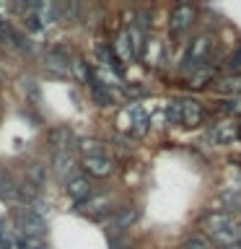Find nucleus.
<instances>
[{"instance_id": "obj_15", "label": "nucleus", "mask_w": 241, "mask_h": 249, "mask_svg": "<svg viewBox=\"0 0 241 249\" xmlns=\"http://www.w3.org/2000/svg\"><path fill=\"white\" fill-rule=\"evenodd\" d=\"M96 54H99V60L104 62L106 68H114V70H120V57H117V52L112 50V47H106V44H99L96 47Z\"/></svg>"}, {"instance_id": "obj_1", "label": "nucleus", "mask_w": 241, "mask_h": 249, "mask_svg": "<svg viewBox=\"0 0 241 249\" xmlns=\"http://www.w3.org/2000/svg\"><path fill=\"white\" fill-rule=\"evenodd\" d=\"M13 218H16V229H18L23 236H42L44 229H47L44 215H39L36 210H31V208H18Z\"/></svg>"}, {"instance_id": "obj_3", "label": "nucleus", "mask_w": 241, "mask_h": 249, "mask_svg": "<svg viewBox=\"0 0 241 249\" xmlns=\"http://www.w3.org/2000/svg\"><path fill=\"white\" fill-rule=\"evenodd\" d=\"M179 114H182L179 124H187V127H194V124H200L205 120V109L197 101H179Z\"/></svg>"}, {"instance_id": "obj_18", "label": "nucleus", "mask_w": 241, "mask_h": 249, "mask_svg": "<svg viewBox=\"0 0 241 249\" xmlns=\"http://www.w3.org/2000/svg\"><path fill=\"white\" fill-rule=\"evenodd\" d=\"M29 177H31V184L39 190V187L44 184V179H47V166H42V163H31V166H29Z\"/></svg>"}, {"instance_id": "obj_17", "label": "nucleus", "mask_w": 241, "mask_h": 249, "mask_svg": "<svg viewBox=\"0 0 241 249\" xmlns=\"http://www.w3.org/2000/svg\"><path fill=\"white\" fill-rule=\"evenodd\" d=\"M117 50H120V57L122 60H138L135 57V52H132V44H130V36H127V31L124 34H120V39H117Z\"/></svg>"}, {"instance_id": "obj_16", "label": "nucleus", "mask_w": 241, "mask_h": 249, "mask_svg": "<svg viewBox=\"0 0 241 249\" xmlns=\"http://www.w3.org/2000/svg\"><path fill=\"white\" fill-rule=\"evenodd\" d=\"M0 200H16V182L8 171H0Z\"/></svg>"}, {"instance_id": "obj_5", "label": "nucleus", "mask_w": 241, "mask_h": 249, "mask_svg": "<svg viewBox=\"0 0 241 249\" xmlns=\"http://www.w3.org/2000/svg\"><path fill=\"white\" fill-rule=\"evenodd\" d=\"M192 18H194L192 5H176L174 11H171V31H174V34H182V31L192 23Z\"/></svg>"}, {"instance_id": "obj_20", "label": "nucleus", "mask_w": 241, "mask_h": 249, "mask_svg": "<svg viewBox=\"0 0 241 249\" xmlns=\"http://www.w3.org/2000/svg\"><path fill=\"white\" fill-rule=\"evenodd\" d=\"M182 249H210V244H207V239L202 236V233H192V236L184 239Z\"/></svg>"}, {"instance_id": "obj_25", "label": "nucleus", "mask_w": 241, "mask_h": 249, "mask_svg": "<svg viewBox=\"0 0 241 249\" xmlns=\"http://www.w3.org/2000/svg\"><path fill=\"white\" fill-rule=\"evenodd\" d=\"M26 23H29V29H31V31H39V29L44 26V23H42V18H36V16H29V18H26Z\"/></svg>"}, {"instance_id": "obj_21", "label": "nucleus", "mask_w": 241, "mask_h": 249, "mask_svg": "<svg viewBox=\"0 0 241 249\" xmlns=\"http://www.w3.org/2000/svg\"><path fill=\"white\" fill-rule=\"evenodd\" d=\"M210 78H213V73L205 68V70H200V73H194V75L189 78V86H192V89H202V86H205Z\"/></svg>"}, {"instance_id": "obj_26", "label": "nucleus", "mask_w": 241, "mask_h": 249, "mask_svg": "<svg viewBox=\"0 0 241 249\" xmlns=\"http://www.w3.org/2000/svg\"><path fill=\"white\" fill-rule=\"evenodd\" d=\"M143 93H145L143 86H130V89H127V96L130 99H138V96H143Z\"/></svg>"}, {"instance_id": "obj_7", "label": "nucleus", "mask_w": 241, "mask_h": 249, "mask_svg": "<svg viewBox=\"0 0 241 249\" xmlns=\"http://www.w3.org/2000/svg\"><path fill=\"white\" fill-rule=\"evenodd\" d=\"M205 226L210 233H218V231H225V229H236V223H233V215L225 213V210H218V213H210L205 218Z\"/></svg>"}, {"instance_id": "obj_6", "label": "nucleus", "mask_w": 241, "mask_h": 249, "mask_svg": "<svg viewBox=\"0 0 241 249\" xmlns=\"http://www.w3.org/2000/svg\"><path fill=\"white\" fill-rule=\"evenodd\" d=\"M239 138V127L233 122H221V124H215L213 130H210V140H213L215 145H225V143H231V140H236Z\"/></svg>"}, {"instance_id": "obj_19", "label": "nucleus", "mask_w": 241, "mask_h": 249, "mask_svg": "<svg viewBox=\"0 0 241 249\" xmlns=\"http://www.w3.org/2000/svg\"><path fill=\"white\" fill-rule=\"evenodd\" d=\"M16 249H44V241L42 236H21L13 241Z\"/></svg>"}, {"instance_id": "obj_10", "label": "nucleus", "mask_w": 241, "mask_h": 249, "mask_svg": "<svg viewBox=\"0 0 241 249\" xmlns=\"http://www.w3.org/2000/svg\"><path fill=\"white\" fill-rule=\"evenodd\" d=\"M86 169L93 177H109L114 171V163H112V159L101 156V159H86Z\"/></svg>"}, {"instance_id": "obj_14", "label": "nucleus", "mask_w": 241, "mask_h": 249, "mask_svg": "<svg viewBox=\"0 0 241 249\" xmlns=\"http://www.w3.org/2000/svg\"><path fill=\"white\" fill-rule=\"evenodd\" d=\"M215 91L218 93H231V96H239V93H241V75L221 78V81L215 83Z\"/></svg>"}, {"instance_id": "obj_11", "label": "nucleus", "mask_w": 241, "mask_h": 249, "mask_svg": "<svg viewBox=\"0 0 241 249\" xmlns=\"http://www.w3.org/2000/svg\"><path fill=\"white\" fill-rule=\"evenodd\" d=\"M88 91H91V96H93V101H96L99 107H112V104H114V96H112V91H109V89H104L101 83L91 81V83H88Z\"/></svg>"}, {"instance_id": "obj_4", "label": "nucleus", "mask_w": 241, "mask_h": 249, "mask_svg": "<svg viewBox=\"0 0 241 249\" xmlns=\"http://www.w3.org/2000/svg\"><path fill=\"white\" fill-rule=\"evenodd\" d=\"M68 195L73 197L78 205H83L86 200L91 197V182L86 177H81V174H75L73 179L68 182Z\"/></svg>"}, {"instance_id": "obj_13", "label": "nucleus", "mask_w": 241, "mask_h": 249, "mask_svg": "<svg viewBox=\"0 0 241 249\" xmlns=\"http://www.w3.org/2000/svg\"><path fill=\"white\" fill-rule=\"evenodd\" d=\"M81 151L86 153V159H101V156H106L104 143L96 140V138H83L81 140Z\"/></svg>"}, {"instance_id": "obj_23", "label": "nucleus", "mask_w": 241, "mask_h": 249, "mask_svg": "<svg viewBox=\"0 0 241 249\" xmlns=\"http://www.w3.org/2000/svg\"><path fill=\"white\" fill-rule=\"evenodd\" d=\"M218 112H225V114H241V101H233V99L223 101V104L218 107Z\"/></svg>"}, {"instance_id": "obj_24", "label": "nucleus", "mask_w": 241, "mask_h": 249, "mask_svg": "<svg viewBox=\"0 0 241 249\" xmlns=\"http://www.w3.org/2000/svg\"><path fill=\"white\" fill-rule=\"evenodd\" d=\"M228 68H231V70H239V68H241V47L228 57Z\"/></svg>"}, {"instance_id": "obj_12", "label": "nucleus", "mask_w": 241, "mask_h": 249, "mask_svg": "<svg viewBox=\"0 0 241 249\" xmlns=\"http://www.w3.org/2000/svg\"><path fill=\"white\" fill-rule=\"evenodd\" d=\"M135 221H138V210L135 208H120L114 213V218H112L114 229H130Z\"/></svg>"}, {"instance_id": "obj_8", "label": "nucleus", "mask_w": 241, "mask_h": 249, "mask_svg": "<svg viewBox=\"0 0 241 249\" xmlns=\"http://www.w3.org/2000/svg\"><path fill=\"white\" fill-rule=\"evenodd\" d=\"M86 213H88L93 221H101V218L109 215V200L101 195V197H88L86 200Z\"/></svg>"}, {"instance_id": "obj_27", "label": "nucleus", "mask_w": 241, "mask_h": 249, "mask_svg": "<svg viewBox=\"0 0 241 249\" xmlns=\"http://www.w3.org/2000/svg\"><path fill=\"white\" fill-rule=\"evenodd\" d=\"M239 249H241V236H239Z\"/></svg>"}, {"instance_id": "obj_22", "label": "nucleus", "mask_w": 241, "mask_h": 249, "mask_svg": "<svg viewBox=\"0 0 241 249\" xmlns=\"http://www.w3.org/2000/svg\"><path fill=\"white\" fill-rule=\"evenodd\" d=\"M145 57L151 60L153 65L161 60V42H158V39H151V42H148V52H145Z\"/></svg>"}, {"instance_id": "obj_2", "label": "nucleus", "mask_w": 241, "mask_h": 249, "mask_svg": "<svg viewBox=\"0 0 241 249\" xmlns=\"http://www.w3.org/2000/svg\"><path fill=\"white\" fill-rule=\"evenodd\" d=\"M54 171H57V177L62 182H70L78 171H75V159L73 153L68 151H54Z\"/></svg>"}, {"instance_id": "obj_9", "label": "nucleus", "mask_w": 241, "mask_h": 249, "mask_svg": "<svg viewBox=\"0 0 241 249\" xmlns=\"http://www.w3.org/2000/svg\"><path fill=\"white\" fill-rule=\"evenodd\" d=\"M50 140H52L54 151H68L70 153V148H73V132L68 127H54L50 132Z\"/></svg>"}]
</instances>
